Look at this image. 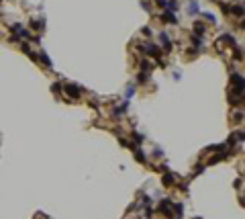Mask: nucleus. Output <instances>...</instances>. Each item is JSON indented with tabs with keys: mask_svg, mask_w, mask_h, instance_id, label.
<instances>
[{
	"mask_svg": "<svg viewBox=\"0 0 245 219\" xmlns=\"http://www.w3.org/2000/svg\"><path fill=\"white\" fill-rule=\"evenodd\" d=\"M155 2H157L159 6H165V2H168V0H155Z\"/></svg>",
	"mask_w": 245,
	"mask_h": 219,
	"instance_id": "obj_22",
	"label": "nucleus"
},
{
	"mask_svg": "<svg viewBox=\"0 0 245 219\" xmlns=\"http://www.w3.org/2000/svg\"><path fill=\"white\" fill-rule=\"evenodd\" d=\"M176 182V176L172 172H165L163 174V186H172Z\"/></svg>",
	"mask_w": 245,
	"mask_h": 219,
	"instance_id": "obj_6",
	"label": "nucleus"
},
{
	"mask_svg": "<svg viewBox=\"0 0 245 219\" xmlns=\"http://www.w3.org/2000/svg\"><path fill=\"white\" fill-rule=\"evenodd\" d=\"M39 59H41V62L45 64V68H51V59H49V58L45 56V51H41V53H39Z\"/></svg>",
	"mask_w": 245,
	"mask_h": 219,
	"instance_id": "obj_9",
	"label": "nucleus"
},
{
	"mask_svg": "<svg viewBox=\"0 0 245 219\" xmlns=\"http://www.w3.org/2000/svg\"><path fill=\"white\" fill-rule=\"evenodd\" d=\"M66 94H68L70 98H80V90H78V86H74V84H68V86H66Z\"/></svg>",
	"mask_w": 245,
	"mask_h": 219,
	"instance_id": "obj_2",
	"label": "nucleus"
},
{
	"mask_svg": "<svg viewBox=\"0 0 245 219\" xmlns=\"http://www.w3.org/2000/svg\"><path fill=\"white\" fill-rule=\"evenodd\" d=\"M182 213H184V207H182V205H176V215L182 217Z\"/></svg>",
	"mask_w": 245,
	"mask_h": 219,
	"instance_id": "obj_14",
	"label": "nucleus"
},
{
	"mask_svg": "<svg viewBox=\"0 0 245 219\" xmlns=\"http://www.w3.org/2000/svg\"><path fill=\"white\" fill-rule=\"evenodd\" d=\"M133 137H135V141H143V135H139V133H133Z\"/></svg>",
	"mask_w": 245,
	"mask_h": 219,
	"instance_id": "obj_21",
	"label": "nucleus"
},
{
	"mask_svg": "<svg viewBox=\"0 0 245 219\" xmlns=\"http://www.w3.org/2000/svg\"><path fill=\"white\" fill-rule=\"evenodd\" d=\"M196 219H200V217H196Z\"/></svg>",
	"mask_w": 245,
	"mask_h": 219,
	"instance_id": "obj_23",
	"label": "nucleus"
},
{
	"mask_svg": "<svg viewBox=\"0 0 245 219\" xmlns=\"http://www.w3.org/2000/svg\"><path fill=\"white\" fill-rule=\"evenodd\" d=\"M235 58H237V59L243 58V56H241V49H237V47H235Z\"/></svg>",
	"mask_w": 245,
	"mask_h": 219,
	"instance_id": "obj_20",
	"label": "nucleus"
},
{
	"mask_svg": "<svg viewBox=\"0 0 245 219\" xmlns=\"http://www.w3.org/2000/svg\"><path fill=\"white\" fill-rule=\"evenodd\" d=\"M204 19H206V21H209V23H214V21H217V19H214V16H212V14H210V12H206V14H204Z\"/></svg>",
	"mask_w": 245,
	"mask_h": 219,
	"instance_id": "obj_16",
	"label": "nucleus"
},
{
	"mask_svg": "<svg viewBox=\"0 0 245 219\" xmlns=\"http://www.w3.org/2000/svg\"><path fill=\"white\" fill-rule=\"evenodd\" d=\"M172 201L170 199H165V201H162L159 203V213H163V215H168V217H172Z\"/></svg>",
	"mask_w": 245,
	"mask_h": 219,
	"instance_id": "obj_1",
	"label": "nucleus"
},
{
	"mask_svg": "<svg viewBox=\"0 0 245 219\" xmlns=\"http://www.w3.org/2000/svg\"><path fill=\"white\" fill-rule=\"evenodd\" d=\"M162 21H163V23H172V25L178 23V19H176V14L172 10H165V12H163V14H162Z\"/></svg>",
	"mask_w": 245,
	"mask_h": 219,
	"instance_id": "obj_3",
	"label": "nucleus"
},
{
	"mask_svg": "<svg viewBox=\"0 0 245 219\" xmlns=\"http://www.w3.org/2000/svg\"><path fill=\"white\" fill-rule=\"evenodd\" d=\"M165 6H168V10L174 12L176 8H178V0H168V2H165Z\"/></svg>",
	"mask_w": 245,
	"mask_h": 219,
	"instance_id": "obj_10",
	"label": "nucleus"
},
{
	"mask_svg": "<svg viewBox=\"0 0 245 219\" xmlns=\"http://www.w3.org/2000/svg\"><path fill=\"white\" fill-rule=\"evenodd\" d=\"M188 10L192 12V14H196V12H198V2H196V0H192V2H190V6H188Z\"/></svg>",
	"mask_w": 245,
	"mask_h": 219,
	"instance_id": "obj_12",
	"label": "nucleus"
},
{
	"mask_svg": "<svg viewBox=\"0 0 245 219\" xmlns=\"http://www.w3.org/2000/svg\"><path fill=\"white\" fill-rule=\"evenodd\" d=\"M159 41L163 43V49H165V51H172V43H170V39H168V33H165V31L159 33Z\"/></svg>",
	"mask_w": 245,
	"mask_h": 219,
	"instance_id": "obj_5",
	"label": "nucleus"
},
{
	"mask_svg": "<svg viewBox=\"0 0 245 219\" xmlns=\"http://www.w3.org/2000/svg\"><path fill=\"white\" fill-rule=\"evenodd\" d=\"M139 68L143 70V72H147V70H151L153 66H151V64H149V59H143V62H141V64H139Z\"/></svg>",
	"mask_w": 245,
	"mask_h": 219,
	"instance_id": "obj_11",
	"label": "nucleus"
},
{
	"mask_svg": "<svg viewBox=\"0 0 245 219\" xmlns=\"http://www.w3.org/2000/svg\"><path fill=\"white\" fill-rule=\"evenodd\" d=\"M135 160L137 162H145V154H143L141 150H137V148H135Z\"/></svg>",
	"mask_w": 245,
	"mask_h": 219,
	"instance_id": "obj_13",
	"label": "nucleus"
},
{
	"mask_svg": "<svg viewBox=\"0 0 245 219\" xmlns=\"http://www.w3.org/2000/svg\"><path fill=\"white\" fill-rule=\"evenodd\" d=\"M229 12H233V14H237V16H243V4H241V2L235 4L233 8H229Z\"/></svg>",
	"mask_w": 245,
	"mask_h": 219,
	"instance_id": "obj_8",
	"label": "nucleus"
},
{
	"mask_svg": "<svg viewBox=\"0 0 245 219\" xmlns=\"http://www.w3.org/2000/svg\"><path fill=\"white\" fill-rule=\"evenodd\" d=\"M231 82L237 86V90H243V76L241 74H233L231 76Z\"/></svg>",
	"mask_w": 245,
	"mask_h": 219,
	"instance_id": "obj_4",
	"label": "nucleus"
},
{
	"mask_svg": "<svg viewBox=\"0 0 245 219\" xmlns=\"http://www.w3.org/2000/svg\"><path fill=\"white\" fill-rule=\"evenodd\" d=\"M194 31H196V35H198V37H202V35L206 33V27H204V23H194Z\"/></svg>",
	"mask_w": 245,
	"mask_h": 219,
	"instance_id": "obj_7",
	"label": "nucleus"
},
{
	"mask_svg": "<svg viewBox=\"0 0 245 219\" xmlns=\"http://www.w3.org/2000/svg\"><path fill=\"white\" fill-rule=\"evenodd\" d=\"M133 94H135V88H133V86H129V88H127V98H131Z\"/></svg>",
	"mask_w": 245,
	"mask_h": 219,
	"instance_id": "obj_18",
	"label": "nucleus"
},
{
	"mask_svg": "<svg viewBox=\"0 0 245 219\" xmlns=\"http://www.w3.org/2000/svg\"><path fill=\"white\" fill-rule=\"evenodd\" d=\"M51 90H53V92H59V90H61V84H53Z\"/></svg>",
	"mask_w": 245,
	"mask_h": 219,
	"instance_id": "obj_19",
	"label": "nucleus"
},
{
	"mask_svg": "<svg viewBox=\"0 0 245 219\" xmlns=\"http://www.w3.org/2000/svg\"><path fill=\"white\" fill-rule=\"evenodd\" d=\"M141 33L145 35V37H149V35H151V29H149V27H143V29H141Z\"/></svg>",
	"mask_w": 245,
	"mask_h": 219,
	"instance_id": "obj_15",
	"label": "nucleus"
},
{
	"mask_svg": "<svg viewBox=\"0 0 245 219\" xmlns=\"http://www.w3.org/2000/svg\"><path fill=\"white\" fill-rule=\"evenodd\" d=\"M147 78H149V76H147V74H139V76H137V80H139L141 84H143V82L147 80Z\"/></svg>",
	"mask_w": 245,
	"mask_h": 219,
	"instance_id": "obj_17",
	"label": "nucleus"
}]
</instances>
